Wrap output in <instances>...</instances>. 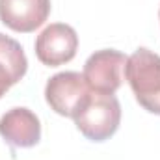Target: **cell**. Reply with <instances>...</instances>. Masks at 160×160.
<instances>
[{"mask_svg": "<svg viewBox=\"0 0 160 160\" xmlns=\"http://www.w3.org/2000/svg\"><path fill=\"white\" fill-rule=\"evenodd\" d=\"M0 136L13 147H34L41 140L39 118L24 106L11 108L0 118Z\"/></svg>", "mask_w": 160, "mask_h": 160, "instance_id": "obj_7", "label": "cell"}, {"mask_svg": "<svg viewBox=\"0 0 160 160\" xmlns=\"http://www.w3.org/2000/svg\"><path fill=\"white\" fill-rule=\"evenodd\" d=\"M88 95L89 88L84 80V75L77 71L58 73L45 86V99L48 106L63 118H75Z\"/></svg>", "mask_w": 160, "mask_h": 160, "instance_id": "obj_4", "label": "cell"}, {"mask_svg": "<svg viewBox=\"0 0 160 160\" xmlns=\"http://www.w3.org/2000/svg\"><path fill=\"white\" fill-rule=\"evenodd\" d=\"M78 50V36L65 22L48 24L36 39V56L43 65L58 67L71 62Z\"/></svg>", "mask_w": 160, "mask_h": 160, "instance_id": "obj_5", "label": "cell"}, {"mask_svg": "<svg viewBox=\"0 0 160 160\" xmlns=\"http://www.w3.org/2000/svg\"><path fill=\"white\" fill-rule=\"evenodd\" d=\"M125 78L138 104L160 116V56L149 48H138L127 58Z\"/></svg>", "mask_w": 160, "mask_h": 160, "instance_id": "obj_1", "label": "cell"}, {"mask_svg": "<svg viewBox=\"0 0 160 160\" xmlns=\"http://www.w3.org/2000/svg\"><path fill=\"white\" fill-rule=\"evenodd\" d=\"M75 125L91 142L112 138L121 123V104L116 95L89 91L88 99L75 114Z\"/></svg>", "mask_w": 160, "mask_h": 160, "instance_id": "obj_2", "label": "cell"}, {"mask_svg": "<svg viewBox=\"0 0 160 160\" xmlns=\"http://www.w3.org/2000/svg\"><path fill=\"white\" fill-rule=\"evenodd\" d=\"M28 71V60L19 41L0 34V99Z\"/></svg>", "mask_w": 160, "mask_h": 160, "instance_id": "obj_8", "label": "cell"}, {"mask_svg": "<svg viewBox=\"0 0 160 160\" xmlns=\"http://www.w3.org/2000/svg\"><path fill=\"white\" fill-rule=\"evenodd\" d=\"M125 65H127V56L123 52L114 48H102L93 52L86 60L82 75L89 91L114 95L121 88Z\"/></svg>", "mask_w": 160, "mask_h": 160, "instance_id": "obj_3", "label": "cell"}, {"mask_svg": "<svg viewBox=\"0 0 160 160\" xmlns=\"http://www.w3.org/2000/svg\"><path fill=\"white\" fill-rule=\"evenodd\" d=\"M50 0H0V21L13 32L30 34L45 24Z\"/></svg>", "mask_w": 160, "mask_h": 160, "instance_id": "obj_6", "label": "cell"}, {"mask_svg": "<svg viewBox=\"0 0 160 160\" xmlns=\"http://www.w3.org/2000/svg\"><path fill=\"white\" fill-rule=\"evenodd\" d=\"M158 15H160V13H158Z\"/></svg>", "mask_w": 160, "mask_h": 160, "instance_id": "obj_9", "label": "cell"}]
</instances>
